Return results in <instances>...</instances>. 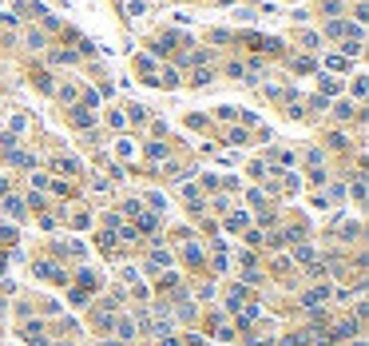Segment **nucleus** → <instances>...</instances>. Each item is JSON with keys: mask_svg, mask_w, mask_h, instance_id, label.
I'll return each mask as SVG.
<instances>
[{"mask_svg": "<svg viewBox=\"0 0 369 346\" xmlns=\"http://www.w3.org/2000/svg\"><path fill=\"white\" fill-rule=\"evenodd\" d=\"M4 211H8L12 219H20V215H24V203H20V199H8V203H4Z\"/></svg>", "mask_w": 369, "mask_h": 346, "instance_id": "obj_1", "label": "nucleus"}, {"mask_svg": "<svg viewBox=\"0 0 369 346\" xmlns=\"http://www.w3.org/2000/svg\"><path fill=\"white\" fill-rule=\"evenodd\" d=\"M72 120H76V124H80V128H87V124H91V115H87V111H83V108H76V115H72Z\"/></svg>", "mask_w": 369, "mask_h": 346, "instance_id": "obj_2", "label": "nucleus"}]
</instances>
